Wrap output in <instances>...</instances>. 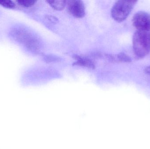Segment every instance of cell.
Returning a JSON list of instances; mask_svg holds the SVG:
<instances>
[{
    "label": "cell",
    "mask_w": 150,
    "mask_h": 149,
    "mask_svg": "<svg viewBox=\"0 0 150 149\" xmlns=\"http://www.w3.org/2000/svg\"><path fill=\"white\" fill-rule=\"evenodd\" d=\"M132 23L137 30L149 31L150 30V15L144 11H139L133 16Z\"/></svg>",
    "instance_id": "obj_3"
},
{
    "label": "cell",
    "mask_w": 150,
    "mask_h": 149,
    "mask_svg": "<svg viewBox=\"0 0 150 149\" xmlns=\"http://www.w3.org/2000/svg\"><path fill=\"white\" fill-rule=\"evenodd\" d=\"M0 4L6 7V8H12L15 6V4L12 2L8 1H0Z\"/></svg>",
    "instance_id": "obj_9"
},
{
    "label": "cell",
    "mask_w": 150,
    "mask_h": 149,
    "mask_svg": "<svg viewBox=\"0 0 150 149\" xmlns=\"http://www.w3.org/2000/svg\"><path fill=\"white\" fill-rule=\"evenodd\" d=\"M47 2L53 8L57 10H62L66 5L65 1H47Z\"/></svg>",
    "instance_id": "obj_5"
},
{
    "label": "cell",
    "mask_w": 150,
    "mask_h": 149,
    "mask_svg": "<svg viewBox=\"0 0 150 149\" xmlns=\"http://www.w3.org/2000/svg\"><path fill=\"white\" fill-rule=\"evenodd\" d=\"M137 1H118L115 3L111 10L113 18L118 22L124 21L128 16Z\"/></svg>",
    "instance_id": "obj_2"
},
{
    "label": "cell",
    "mask_w": 150,
    "mask_h": 149,
    "mask_svg": "<svg viewBox=\"0 0 150 149\" xmlns=\"http://www.w3.org/2000/svg\"><path fill=\"white\" fill-rule=\"evenodd\" d=\"M69 12L75 17L81 18L85 15V9L83 2L78 0L66 1Z\"/></svg>",
    "instance_id": "obj_4"
},
{
    "label": "cell",
    "mask_w": 150,
    "mask_h": 149,
    "mask_svg": "<svg viewBox=\"0 0 150 149\" xmlns=\"http://www.w3.org/2000/svg\"><path fill=\"white\" fill-rule=\"evenodd\" d=\"M133 46L135 54L142 58L150 52V34L149 31H138L134 33Z\"/></svg>",
    "instance_id": "obj_1"
},
{
    "label": "cell",
    "mask_w": 150,
    "mask_h": 149,
    "mask_svg": "<svg viewBox=\"0 0 150 149\" xmlns=\"http://www.w3.org/2000/svg\"><path fill=\"white\" fill-rule=\"evenodd\" d=\"M76 64L89 67H93V64L91 60L79 57H78Z\"/></svg>",
    "instance_id": "obj_6"
},
{
    "label": "cell",
    "mask_w": 150,
    "mask_h": 149,
    "mask_svg": "<svg viewBox=\"0 0 150 149\" xmlns=\"http://www.w3.org/2000/svg\"><path fill=\"white\" fill-rule=\"evenodd\" d=\"M17 2L19 5L23 7H29L33 5L36 1L33 0H20L17 1Z\"/></svg>",
    "instance_id": "obj_7"
},
{
    "label": "cell",
    "mask_w": 150,
    "mask_h": 149,
    "mask_svg": "<svg viewBox=\"0 0 150 149\" xmlns=\"http://www.w3.org/2000/svg\"><path fill=\"white\" fill-rule=\"evenodd\" d=\"M118 58L119 60L125 62H130L131 61L130 57L124 53L119 54L118 56Z\"/></svg>",
    "instance_id": "obj_8"
}]
</instances>
